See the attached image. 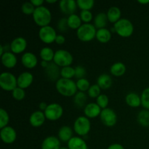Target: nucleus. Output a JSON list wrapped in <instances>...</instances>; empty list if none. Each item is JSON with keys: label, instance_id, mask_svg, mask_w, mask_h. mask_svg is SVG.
Segmentation results:
<instances>
[{"label": "nucleus", "instance_id": "obj_51", "mask_svg": "<svg viewBox=\"0 0 149 149\" xmlns=\"http://www.w3.org/2000/svg\"><path fill=\"white\" fill-rule=\"evenodd\" d=\"M47 2L49 3V4H53V3L57 2V0H47Z\"/></svg>", "mask_w": 149, "mask_h": 149}, {"label": "nucleus", "instance_id": "obj_1", "mask_svg": "<svg viewBox=\"0 0 149 149\" xmlns=\"http://www.w3.org/2000/svg\"><path fill=\"white\" fill-rule=\"evenodd\" d=\"M55 87L58 93L65 97L74 96L77 93V83L72 79L61 78L55 83Z\"/></svg>", "mask_w": 149, "mask_h": 149}, {"label": "nucleus", "instance_id": "obj_49", "mask_svg": "<svg viewBox=\"0 0 149 149\" xmlns=\"http://www.w3.org/2000/svg\"><path fill=\"white\" fill-rule=\"evenodd\" d=\"M48 64H49V63L48 62H46V61H42V66L44 68H46V67L48 65Z\"/></svg>", "mask_w": 149, "mask_h": 149}, {"label": "nucleus", "instance_id": "obj_22", "mask_svg": "<svg viewBox=\"0 0 149 149\" xmlns=\"http://www.w3.org/2000/svg\"><path fill=\"white\" fill-rule=\"evenodd\" d=\"M87 95L86 93H83V92H77V94L74 96V106L78 109H82V108H85L87 106Z\"/></svg>", "mask_w": 149, "mask_h": 149}, {"label": "nucleus", "instance_id": "obj_44", "mask_svg": "<svg viewBox=\"0 0 149 149\" xmlns=\"http://www.w3.org/2000/svg\"><path fill=\"white\" fill-rule=\"evenodd\" d=\"M80 17L85 23H89L93 20V13L90 10H81L80 13Z\"/></svg>", "mask_w": 149, "mask_h": 149}, {"label": "nucleus", "instance_id": "obj_21", "mask_svg": "<svg viewBox=\"0 0 149 149\" xmlns=\"http://www.w3.org/2000/svg\"><path fill=\"white\" fill-rule=\"evenodd\" d=\"M69 149H88L87 143L80 137H73L68 142Z\"/></svg>", "mask_w": 149, "mask_h": 149}, {"label": "nucleus", "instance_id": "obj_36", "mask_svg": "<svg viewBox=\"0 0 149 149\" xmlns=\"http://www.w3.org/2000/svg\"><path fill=\"white\" fill-rule=\"evenodd\" d=\"M141 105L146 110H149V87L146 88L141 93Z\"/></svg>", "mask_w": 149, "mask_h": 149}, {"label": "nucleus", "instance_id": "obj_52", "mask_svg": "<svg viewBox=\"0 0 149 149\" xmlns=\"http://www.w3.org/2000/svg\"><path fill=\"white\" fill-rule=\"evenodd\" d=\"M60 149H69V148H68V147H61Z\"/></svg>", "mask_w": 149, "mask_h": 149}, {"label": "nucleus", "instance_id": "obj_45", "mask_svg": "<svg viewBox=\"0 0 149 149\" xmlns=\"http://www.w3.org/2000/svg\"><path fill=\"white\" fill-rule=\"evenodd\" d=\"M65 37H64V36H63V35H58L56 39H55V42H56L58 45H63V44L65 42Z\"/></svg>", "mask_w": 149, "mask_h": 149}, {"label": "nucleus", "instance_id": "obj_42", "mask_svg": "<svg viewBox=\"0 0 149 149\" xmlns=\"http://www.w3.org/2000/svg\"><path fill=\"white\" fill-rule=\"evenodd\" d=\"M57 29L61 32H66L69 29V26L68 25V20L65 17L60 19L58 21L57 24Z\"/></svg>", "mask_w": 149, "mask_h": 149}, {"label": "nucleus", "instance_id": "obj_15", "mask_svg": "<svg viewBox=\"0 0 149 149\" xmlns=\"http://www.w3.org/2000/svg\"><path fill=\"white\" fill-rule=\"evenodd\" d=\"M102 110L101 108L95 103H90L85 106L84 109V113L86 117L93 119L100 115Z\"/></svg>", "mask_w": 149, "mask_h": 149}, {"label": "nucleus", "instance_id": "obj_18", "mask_svg": "<svg viewBox=\"0 0 149 149\" xmlns=\"http://www.w3.org/2000/svg\"><path fill=\"white\" fill-rule=\"evenodd\" d=\"M21 63L26 68H33L37 65L38 60L32 52H25L21 57Z\"/></svg>", "mask_w": 149, "mask_h": 149}, {"label": "nucleus", "instance_id": "obj_16", "mask_svg": "<svg viewBox=\"0 0 149 149\" xmlns=\"http://www.w3.org/2000/svg\"><path fill=\"white\" fill-rule=\"evenodd\" d=\"M45 119H46V116H45V113L41 111H36L31 113L29 117V122L32 127H39L45 123Z\"/></svg>", "mask_w": 149, "mask_h": 149}, {"label": "nucleus", "instance_id": "obj_30", "mask_svg": "<svg viewBox=\"0 0 149 149\" xmlns=\"http://www.w3.org/2000/svg\"><path fill=\"white\" fill-rule=\"evenodd\" d=\"M137 121L138 124L144 127H149V110H141L137 116Z\"/></svg>", "mask_w": 149, "mask_h": 149}, {"label": "nucleus", "instance_id": "obj_10", "mask_svg": "<svg viewBox=\"0 0 149 149\" xmlns=\"http://www.w3.org/2000/svg\"><path fill=\"white\" fill-rule=\"evenodd\" d=\"M100 117L102 123L106 127L114 126L117 122V115L116 112L109 108H106L102 110Z\"/></svg>", "mask_w": 149, "mask_h": 149}, {"label": "nucleus", "instance_id": "obj_35", "mask_svg": "<svg viewBox=\"0 0 149 149\" xmlns=\"http://www.w3.org/2000/svg\"><path fill=\"white\" fill-rule=\"evenodd\" d=\"M76 83H77V89H78L80 92H83V93H84V92L86 91H88L90 86H91L90 84V81L85 78L77 80V81Z\"/></svg>", "mask_w": 149, "mask_h": 149}, {"label": "nucleus", "instance_id": "obj_23", "mask_svg": "<svg viewBox=\"0 0 149 149\" xmlns=\"http://www.w3.org/2000/svg\"><path fill=\"white\" fill-rule=\"evenodd\" d=\"M58 135L60 141L68 143L73 138L72 129L68 126H63L58 130Z\"/></svg>", "mask_w": 149, "mask_h": 149}, {"label": "nucleus", "instance_id": "obj_3", "mask_svg": "<svg viewBox=\"0 0 149 149\" xmlns=\"http://www.w3.org/2000/svg\"><path fill=\"white\" fill-rule=\"evenodd\" d=\"M115 32L122 37H130L134 32V26L130 20L126 18H121L113 26Z\"/></svg>", "mask_w": 149, "mask_h": 149}, {"label": "nucleus", "instance_id": "obj_37", "mask_svg": "<svg viewBox=\"0 0 149 149\" xmlns=\"http://www.w3.org/2000/svg\"><path fill=\"white\" fill-rule=\"evenodd\" d=\"M9 121H10V117L7 112L4 109H0V128L2 129L7 127Z\"/></svg>", "mask_w": 149, "mask_h": 149}, {"label": "nucleus", "instance_id": "obj_29", "mask_svg": "<svg viewBox=\"0 0 149 149\" xmlns=\"http://www.w3.org/2000/svg\"><path fill=\"white\" fill-rule=\"evenodd\" d=\"M107 14L105 13H100L95 16L94 19V26L97 29H104L108 22Z\"/></svg>", "mask_w": 149, "mask_h": 149}, {"label": "nucleus", "instance_id": "obj_11", "mask_svg": "<svg viewBox=\"0 0 149 149\" xmlns=\"http://www.w3.org/2000/svg\"><path fill=\"white\" fill-rule=\"evenodd\" d=\"M61 69L54 62L49 63L47 66L45 68V75L47 79L49 81H56L59 80L61 76Z\"/></svg>", "mask_w": 149, "mask_h": 149}, {"label": "nucleus", "instance_id": "obj_28", "mask_svg": "<svg viewBox=\"0 0 149 149\" xmlns=\"http://www.w3.org/2000/svg\"><path fill=\"white\" fill-rule=\"evenodd\" d=\"M96 39L101 43H107L111 39V33L109 29H98L96 33Z\"/></svg>", "mask_w": 149, "mask_h": 149}, {"label": "nucleus", "instance_id": "obj_4", "mask_svg": "<svg viewBox=\"0 0 149 149\" xmlns=\"http://www.w3.org/2000/svg\"><path fill=\"white\" fill-rule=\"evenodd\" d=\"M96 28L91 23H84L77 31V37L81 42H90L96 36Z\"/></svg>", "mask_w": 149, "mask_h": 149}, {"label": "nucleus", "instance_id": "obj_50", "mask_svg": "<svg viewBox=\"0 0 149 149\" xmlns=\"http://www.w3.org/2000/svg\"><path fill=\"white\" fill-rule=\"evenodd\" d=\"M138 1V3H140V4H146L149 3V0H146V1H141V0H139V1Z\"/></svg>", "mask_w": 149, "mask_h": 149}, {"label": "nucleus", "instance_id": "obj_17", "mask_svg": "<svg viewBox=\"0 0 149 149\" xmlns=\"http://www.w3.org/2000/svg\"><path fill=\"white\" fill-rule=\"evenodd\" d=\"M33 77L30 72H23L20 74L17 77V87L22 89H26L32 84Z\"/></svg>", "mask_w": 149, "mask_h": 149}, {"label": "nucleus", "instance_id": "obj_41", "mask_svg": "<svg viewBox=\"0 0 149 149\" xmlns=\"http://www.w3.org/2000/svg\"><path fill=\"white\" fill-rule=\"evenodd\" d=\"M13 97L16 100H22L24 99L25 96H26V92L23 89L20 88V87H16L12 93Z\"/></svg>", "mask_w": 149, "mask_h": 149}, {"label": "nucleus", "instance_id": "obj_9", "mask_svg": "<svg viewBox=\"0 0 149 149\" xmlns=\"http://www.w3.org/2000/svg\"><path fill=\"white\" fill-rule=\"evenodd\" d=\"M57 33L55 29L50 26L42 27L39 31V37L42 42L45 44H51L55 42Z\"/></svg>", "mask_w": 149, "mask_h": 149}, {"label": "nucleus", "instance_id": "obj_19", "mask_svg": "<svg viewBox=\"0 0 149 149\" xmlns=\"http://www.w3.org/2000/svg\"><path fill=\"white\" fill-rule=\"evenodd\" d=\"M1 63L6 68H12L16 65L17 60L14 53L12 52H6L1 56Z\"/></svg>", "mask_w": 149, "mask_h": 149}, {"label": "nucleus", "instance_id": "obj_40", "mask_svg": "<svg viewBox=\"0 0 149 149\" xmlns=\"http://www.w3.org/2000/svg\"><path fill=\"white\" fill-rule=\"evenodd\" d=\"M100 87L97 84H93L90 86V89L87 91V94L92 98H97L100 95Z\"/></svg>", "mask_w": 149, "mask_h": 149}, {"label": "nucleus", "instance_id": "obj_34", "mask_svg": "<svg viewBox=\"0 0 149 149\" xmlns=\"http://www.w3.org/2000/svg\"><path fill=\"white\" fill-rule=\"evenodd\" d=\"M77 4L81 10H90L94 7L95 1L93 0H77Z\"/></svg>", "mask_w": 149, "mask_h": 149}, {"label": "nucleus", "instance_id": "obj_33", "mask_svg": "<svg viewBox=\"0 0 149 149\" xmlns=\"http://www.w3.org/2000/svg\"><path fill=\"white\" fill-rule=\"evenodd\" d=\"M61 78L71 79V78L75 77V68L71 66L63 67L61 71Z\"/></svg>", "mask_w": 149, "mask_h": 149}, {"label": "nucleus", "instance_id": "obj_7", "mask_svg": "<svg viewBox=\"0 0 149 149\" xmlns=\"http://www.w3.org/2000/svg\"><path fill=\"white\" fill-rule=\"evenodd\" d=\"M91 124L86 116H79L74 124V130L76 133L79 136H85L90 131Z\"/></svg>", "mask_w": 149, "mask_h": 149}, {"label": "nucleus", "instance_id": "obj_39", "mask_svg": "<svg viewBox=\"0 0 149 149\" xmlns=\"http://www.w3.org/2000/svg\"><path fill=\"white\" fill-rule=\"evenodd\" d=\"M109 103V97H108L107 95H106L104 94H100V95L97 97V99H96V103L103 109H105L107 108Z\"/></svg>", "mask_w": 149, "mask_h": 149}, {"label": "nucleus", "instance_id": "obj_43", "mask_svg": "<svg viewBox=\"0 0 149 149\" xmlns=\"http://www.w3.org/2000/svg\"><path fill=\"white\" fill-rule=\"evenodd\" d=\"M75 68V78L77 79H84L87 75V71L86 68L82 65H77Z\"/></svg>", "mask_w": 149, "mask_h": 149}, {"label": "nucleus", "instance_id": "obj_13", "mask_svg": "<svg viewBox=\"0 0 149 149\" xmlns=\"http://www.w3.org/2000/svg\"><path fill=\"white\" fill-rule=\"evenodd\" d=\"M60 9L61 12L65 15L75 14V12L77 10V1L74 0H61L59 3Z\"/></svg>", "mask_w": 149, "mask_h": 149}, {"label": "nucleus", "instance_id": "obj_31", "mask_svg": "<svg viewBox=\"0 0 149 149\" xmlns=\"http://www.w3.org/2000/svg\"><path fill=\"white\" fill-rule=\"evenodd\" d=\"M68 20V25L70 29H78L81 26V19L80 16L76 14L71 15L67 17Z\"/></svg>", "mask_w": 149, "mask_h": 149}, {"label": "nucleus", "instance_id": "obj_25", "mask_svg": "<svg viewBox=\"0 0 149 149\" xmlns=\"http://www.w3.org/2000/svg\"><path fill=\"white\" fill-rule=\"evenodd\" d=\"M97 84L103 90H108L112 85V79L107 74H103L99 76L97 79Z\"/></svg>", "mask_w": 149, "mask_h": 149}, {"label": "nucleus", "instance_id": "obj_6", "mask_svg": "<svg viewBox=\"0 0 149 149\" xmlns=\"http://www.w3.org/2000/svg\"><path fill=\"white\" fill-rule=\"evenodd\" d=\"M72 55L68 51L65 49H58L55 52L53 62L59 67L70 66L73 63Z\"/></svg>", "mask_w": 149, "mask_h": 149}, {"label": "nucleus", "instance_id": "obj_48", "mask_svg": "<svg viewBox=\"0 0 149 149\" xmlns=\"http://www.w3.org/2000/svg\"><path fill=\"white\" fill-rule=\"evenodd\" d=\"M48 105L47 104V103H45V102H42V103H39V109H40L41 111H45V110L47 109V108Z\"/></svg>", "mask_w": 149, "mask_h": 149}, {"label": "nucleus", "instance_id": "obj_2", "mask_svg": "<svg viewBox=\"0 0 149 149\" xmlns=\"http://www.w3.org/2000/svg\"><path fill=\"white\" fill-rule=\"evenodd\" d=\"M32 15L35 23L41 28L49 26L52 20L51 12L45 6L36 7L34 13Z\"/></svg>", "mask_w": 149, "mask_h": 149}, {"label": "nucleus", "instance_id": "obj_5", "mask_svg": "<svg viewBox=\"0 0 149 149\" xmlns=\"http://www.w3.org/2000/svg\"><path fill=\"white\" fill-rule=\"evenodd\" d=\"M0 86L5 91L13 92L17 87V79L10 72H4L0 75Z\"/></svg>", "mask_w": 149, "mask_h": 149}, {"label": "nucleus", "instance_id": "obj_38", "mask_svg": "<svg viewBox=\"0 0 149 149\" xmlns=\"http://www.w3.org/2000/svg\"><path fill=\"white\" fill-rule=\"evenodd\" d=\"M35 7L31 1H27L22 4L21 11L26 15H33L35 11Z\"/></svg>", "mask_w": 149, "mask_h": 149}, {"label": "nucleus", "instance_id": "obj_47", "mask_svg": "<svg viewBox=\"0 0 149 149\" xmlns=\"http://www.w3.org/2000/svg\"><path fill=\"white\" fill-rule=\"evenodd\" d=\"M31 2L33 4V6L36 7H39L42 6V4L44 3V0H32Z\"/></svg>", "mask_w": 149, "mask_h": 149}, {"label": "nucleus", "instance_id": "obj_24", "mask_svg": "<svg viewBox=\"0 0 149 149\" xmlns=\"http://www.w3.org/2000/svg\"><path fill=\"white\" fill-rule=\"evenodd\" d=\"M126 103L132 108H138L141 105V97L135 93H128L125 97Z\"/></svg>", "mask_w": 149, "mask_h": 149}, {"label": "nucleus", "instance_id": "obj_46", "mask_svg": "<svg viewBox=\"0 0 149 149\" xmlns=\"http://www.w3.org/2000/svg\"><path fill=\"white\" fill-rule=\"evenodd\" d=\"M107 149H125L124 146L119 143H113L109 146Z\"/></svg>", "mask_w": 149, "mask_h": 149}, {"label": "nucleus", "instance_id": "obj_14", "mask_svg": "<svg viewBox=\"0 0 149 149\" xmlns=\"http://www.w3.org/2000/svg\"><path fill=\"white\" fill-rule=\"evenodd\" d=\"M27 47V42L23 37H17L12 41L10 48L13 53L20 54L24 52Z\"/></svg>", "mask_w": 149, "mask_h": 149}, {"label": "nucleus", "instance_id": "obj_26", "mask_svg": "<svg viewBox=\"0 0 149 149\" xmlns=\"http://www.w3.org/2000/svg\"><path fill=\"white\" fill-rule=\"evenodd\" d=\"M122 13L119 7H111L109 9L107 12L108 20L112 23H116L121 19Z\"/></svg>", "mask_w": 149, "mask_h": 149}, {"label": "nucleus", "instance_id": "obj_8", "mask_svg": "<svg viewBox=\"0 0 149 149\" xmlns=\"http://www.w3.org/2000/svg\"><path fill=\"white\" fill-rule=\"evenodd\" d=\"M45 113L46 119L50 121H56L63 114V109L60 104L56 103L48 105Z\"/></svg>", "mask_w": 149, "mask_h": 149}, {"label": "nucleus", "instance_id": "obj_27", "mask_svg": "<svg viewBox=\"0 0 149 149\" xmlns=\"http://www.w3.org/2000/svg\"><path fill=\"white\" fill-rule=\"evenodd\" d=\"M110 72L114 77H122L126 72V66L122 62L115 63L111 66Z\"/></svg>", "mask_w": 149, "mask_h": 149}, {"label": "nucleus", "instance_id": "obj_12", "mask_svg": "<svg viewBox=\"0 0 149 149\" xmlns=\"http://www.w3.org/2000/svg\"><path fill=\"white\" fill-rule=\"evenodd\" d=\"M0 136H1V141L4 143L11 144L15 141L16 138H17V133L14 128L10 126H7L1 129Z\"/></svg>", "mask_w": 149, "mask_h": 149}, {"label": "nucleus", "instance_id": "obj_20", "mask_svg": "<svg viewBox=\"0 0 149 149\" xmlns=\"http://www.w3.org/2000/svg\"><path fill=\"white\" fill-rule=\"evenodd\" d=\"M41 148L42 149H60L61 148V141L57 137H47L42 142Z\"/></svg>", "mask_w": 149, "mask_h": 149}, {"label": "nucleus", "instance_id": "obj_32", "mask_svg": "<svg viewBox=\"0 0 149 149\" xmlns=\"http://www.w3.org/2000/svg\"><path fill=\"white\" fill-rule=\"evenodd\" d=\"M55 52L50 47H44L40 51V57L42 61L50 63L53 61Z\"/></svg>", "mask_w": 149, "mask_h": 149}]
</instances>
